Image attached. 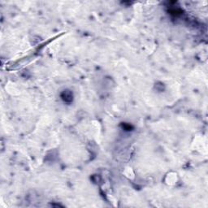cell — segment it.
<instances>
[{
	"instance_id": "obj_1",
	"label": "cell",
	"mask_w": 208,
	"mask_h": 208,
	"mask_svg": "<svg viewBox=\"0 0 208 208\" xmlns=\"http://www.w3.org/2000/svg\"><path fill=\"white\" fill-rule=\"evenodd\" d=\"M61 97H62V99H64L65 102H71V101H72L73 95H72V93L70 90H64L62 93Z\"/></svg>"
}]
</instances>
